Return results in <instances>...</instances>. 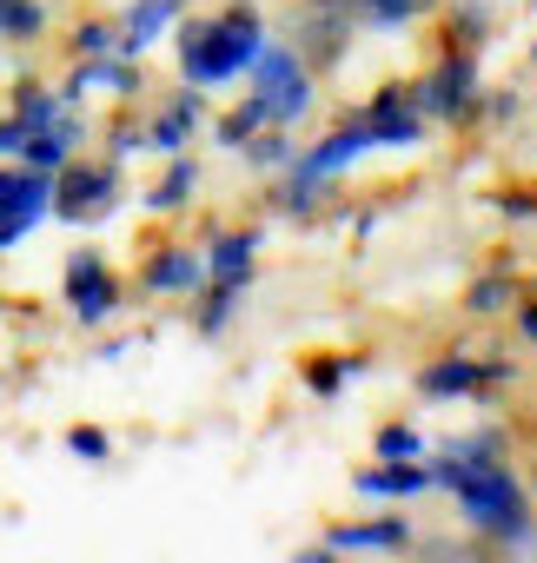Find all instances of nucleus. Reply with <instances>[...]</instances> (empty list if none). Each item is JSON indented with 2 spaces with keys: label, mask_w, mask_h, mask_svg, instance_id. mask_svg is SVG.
Listing matches in <instances>:
<instances>
[{
  "label": "nucleus",
  "mask_w": 537,
  "mask_h": 563,
  "mask_svg": "<svg viewBox=\"0 0 537 563\" xmlns=\"http://www.w3.org/2000/svg\"><path fill=\"white\" fill-rule=\"evenodd\" d=\"M113 206V173L107 166H67L54 186V212L61 219H100Z\"/></svg>",
  "instance_id": "nucleus-6"
},
{
  "label": "nucleus",
  "mask_w": 537,
  "mask_h": 563,
  "mask_svg": "<svg viewBox=\"0 0 537 563\" xmlns=\"http://www.w3.org/2000/svg\"><path fill=\"white\" fill-rule=\"evenodd\" d=\"M365 146H372V133H365V120H352V126H339V133H332L319 153H306V166H299V173H306V179H319V173H339V166H346V159H359Z\"/></svg>",
  "instance_id": "nucleus-10"
},
{
  "label": "nucleus",
  "mask_w": 537,
  "mask_h": 563,
  "mask_svg": "<svg viewBox=\"0 0 537 563\" xmlns=\"http://www.w3.org/2000/svg\"><path fill=\"white\" fill-rule=\"evenodd\" d=\"M259 100H265V120H293V113H306V100H313V87H306V67H299V54H286V47H273L265 54L259 47Z\"/></svg>",
  "instance_id": "nucleus-3"
},
{
  "label": "nucleus",
  "mask_w": 537,
  "mask_h": 563,
  "mask_svg": "<svg viewBox=\"0 0 537 563\" xmlns=\"http://www.w3.org/2000/svg\"><path fill=\"white\" fill-rule=\"evenodd\" d=\"M405 543H412V530L398 517L392 523H346L326 537V550H405Z\"/></svg>",
  "instance_id": "nucleus-12"
},
{
  "label": "nucleus",
  "mask_w": 537,
  "mask_h": 563,
  "mask_svg": "<svg viewBox=\"0 0 537 563\" xmlns=\"http://www.w3.org/2000/svg\"><path fill=\"white\" fill-rule=\"evenodd\" d=\"M425 107H438V113H464L471 107V60H451V67H438L431 80H425V93H418Z\"/></svg>",
  "instance_id": "nucleus-11"
},
{
  "label": "nucleus",
  "mask_w": 537,
  "mask_h": 563,
  "mask_svg": "<svg viewBox=\"0 0 537 563\" xmlns=\"http://www.w3.org/2000/svg\"><path fill=\"white\" fill-rule=\"evenodd\" d=\"M179 8H186V0H133V14H127V34H120V47H127V54H140V47H146V41H153V34H160V27H166Z\"/></svg>",
  "instance_id": "nucleus-14"
},
{
  "label": "nucleus",
  "mask_w": 537,
  "mask_h": 563,
  "mask_svg": "<svg viewBox=\"0 0 537 563\" xmlns=\"http://www.w3.org/2000/svg\"><path fill=\"white\" fill-rule=\"evenodd\" d=\"M524 332H530V339H537V306H524Z\"/></svg>",
  "instance_id": "nucleus-28"
},
{
  "label": "nucleus",
  "mask_w": 537,
  "mask_h": 563,
  "mask_svg": "<svg viewBox=\"0 0 537 563\" xmlns=\"http://www.w3.org/2000/svg\"><path fill=\"white\" fill-rule=\"evenodd\" d=\"M352 8L365 21H418V14H431V0H352Z\"/></svg>",
  "instance_id": "nucleus-20"
},
{
  "label": "nucleus",
  "mask_w": 537,
  "mask_h": 563,
  "mask_svg": "<svg viewBox=\"0 0 537 563\" xmlns=\"http://www.w3.org/2000/svg\"><path fill=\"white\" fill-rule=\"evenodd\" d=\"M319 8H332V0H319Z\"/></svg>",
  "instance_id": "nucleus-29"
},
{
  "label": "nucleus",
  "mask_w": 537,
  "mask_h": 563,
  "mask_svg": "<svg viewBox=\"0 0 537 563\" xmlns=\"http://www.w3.org/2000/svg\"><path fill=\"white\" fill-rule=\"evenodd\" d=\"M346 372H359V358H339V365H313V372H306V385H313V391H332Z\"/></svg>",
  "instance_id": "nucleus-24"
},
{
  "label": "nucleus",
  "mask_w": 537,
  "mask_h": 563,
  "mask_svg": "<svg viewBox=\"0 0 537 563\" xmlns=\"http://www.w3.org/2000/svg\"><path fill=\"white\" fill-rule=\"evenodd\" d=\"M259 60V14L252 8H232L226 21H193L179 27V67L193 87H212V80H232Z\"/></svg>",
  "instance_id": "nucleus-2"
},
{
  "label": "nucleus",
  "mask_w": 537,
  "mask_h": 563,
  "mask_svg": "<svg viewBox=\"0 0 537 563\" xmlns=\"http://www.w3.org/2000/svg\"><path fill=\"white\" fill-rule=\"evenodd\" d=\"M252 232H226V239H212V258H206V272H212V286H245L252 278Z\"/></svg>",
  "instance_id": "nucleus-9"
},
{
  "label": "nucleus",
  "mask_w": 537,
  "mask_h": 563,
  "mask_svg": "<svg viewBox=\"0 0 537 563\" xmlns=\"http://www.w3.org/2000/svg\"><path fill=\"white\" fill-rule=\"evenodd\" d=\"M193 120H199V100H193V93H186V100H173V107L160 113V126H153V146H166V153H173V146H186Z\"/></svg>",
  "instance_id": "nucleus-18"
},
{
  "label": "nucleus",
  "mask_w": 537,
  "mask_h": 563,
  "mask_svg": "<svg viewBox=\"0 0 537 563\" xmlns=\"http://www.w3.org/2000/svg\"><path fill=\"white\" fill-rule=\"evenodd\" d=\"M193 186H199V166H193V159H173V173L160 179V192H153V206H179V199H186Z\"/></svg>",
  "instance_id": "nucleus-21"
},
{
  "label": "nucleus",
  "mask_w": 537,
  "mask_h": 563,
  "mask_svg": "<svg viewBox=\"0 0 537 563\" xmlns=\"http://www.w3.org/2000/svg\"><path fill=\"white\" fill-rule=\"evenodd\" d=\"M74 47H80V54H107V47H113V27H100V21H94V27H80V41H74Z\"/></svg>",
  "instance_id": "nucleus-26"
},
{
  "label": "nucleus",
  "mask_w": 537,
  "mask_h": 563,
  "mask_svg": "<svg viewBox=\"0 0 537 563\" xmlns=\"http://www.w3.org/2000/svg\"><path fill=\"white\" fill-rule=\"evenodd\" d=\"M199 278H206V265L193 252H160L146 265V286H199Z\"/></svg>",
  "instance_id": "nucleus-17"
},
{
  "label": "nucleus",
  "mask_w": 537,
  "mask_h": 563,
  "mask_svg": "<svg viewBox=\"0 0 537 563\" xmlns=\"http://www.w3.org/2000/svg\"><path fill=\"white\" fill-rule=\"evenodd\" d=\"M359 120H365L372 146H412V140H418V113L405 107V87H385V93H379Z\"/></svg>",
  "instance_id": "nucleus-7"
},
{
  "label": "nucleus",
  "mask_w": 537,
  "mask_h": 563,
  "mask_svg": "<svg viewBox=\"0 0 537 563\" xmlns=\"http://www.w3.org/2000/svg\"><path fill=\"white\" fill-rule=\"evenodd\" d=\"M67 444H74L80 457H94V464L107 457V431H94V424H74V431H67Z\"/></svg>",
  "instance_id": "nucleus-23"
},
{
  "label": "nucleus",
  "mask_w": 537,
  "mask_h": 563,
  "mask_svg": "<svg viewBox=\"0 0 537 563\" xmlns=\"http://www.w3.org/2000/svg\"><path fill=\"white\" fill-rule=\"evenodd\" d=\"M28 133H34V126H28L21 113H14V120H0V153H21V146H28Z\"/></svg>",
  "instance_id": "nucleus-25"
},
{
  "label": "nucleus",
  "mask_w": 537,
  "mask_h": 563,
  "mask_svg": "<svg viewBox=\"0 0 537 563\" xmlns=\"http://www.w3.org/2000/svg\"><path fill=\"white\" fill-rule=\"evenodd\" d=\"M41 34H47L41 0H0V41H41Z\"/></svg>",
  "instance_id": "nucleus-16"
},
{
  "label": "nucleus",
  "mask_w": 537,
  "mask_h": 563,
  "mask_svg": "<svg viewBox=\"0 0 537 563\" xmlns=\"http://www.w3.org/2000/svg\"><path fill=\"white\" fill-rule=\"evenodd\" d=\"M471 306H478V312H497V306H504V278H484V286L471 292Z\"/></svg>",
  "instance_id": "nucleus-27"
},
{
  "label": "nucleus",
  "mask_w": 537,
  "mask_h": 563,
  "mask_svg": "<svg viewBox=\"0 0 537 563\" xmlns=\"http://www.w3.org/2000/svg\"><path fill=\"white\" fill-rule=\"evenodd\" d=\"M491 444H445V464L438 477L458 490V510L484 530V537H530V510H524V490L511 477V464L484 457Z\"/></svg>",
  "instance_id": "nucleus-1"
},
{
  "label": "nucleus",
  "mask_w": 537,
  "mask_h": 563,
  "mask_svg": "<svg viewBox=\"0 0 537 563\" xmlns=\"http://www.w3.org/2000/svg\"><path fill=\"white\" fill-rule=\"evenodd\" d=\"M425 484H431V471H418L412 457H392L385 471H365V477H359L365 497H405V490H425Z\"/></svg>",
  "instance_id": "nucleus-15"
},
{
  "label": "nucleus",
  "mask_w": 537,
  "mask_h": 563,
  "mask_svg": "<svg viewBox=\"0 0 537 563\" xmlns=\"http://www.w3.org/2000/svg\"><path fill=\"white\" fill-rule=\"evenodd\" d=\"M259 120H265V100H259V93H252V100H245V107H239V113H226V120H219V140H226V146H245V140H252V126H259Z\"/></svg>",
  "instance_id": "nucleus-19"
},
{
  "label": "nucleus",
  "mask_w": 537,
  "mask_h": 563,
  "mask_svg": "<svg viewBox=\"0 0 537 563\" xmlns=\"http://www.w3.org/2000/svg\"><path fill=\"white\" fill-rule=\"evenodd\" d=\"M504 365H471V358H445V365H425V391L431 398H451V391H478V385H497Z\"/></svg>",
  "instance_id": "nucleus-8"
},
{
  "label": "nucleus",
  "mask_w": 537,
  "mask_h": 563,
  "mask_svg": "<svg viewBox=\"0 0 537 563\" xmlns=\"http://www.w3.org/2000/svg\"><path fill=\"white\" fill-rule=\"evenodd\" d=\"M47 206H54V179L47 173H34V166L0 173V245H14Z\"/></svg>",
  "instance_id": "nucleus-4"
},
{
  "label": "nucleus",
  "mask_w": 537,
  "mask_h": 563,
  "mask_svg": "<svg viewBox=\"0 0 537 563\" xmlns=\"http://www.w3.org/2000/svg\"><path fill=\"white\" fill-rule=\"evenodd\" d=\"M67 299H74V312H80L87 325L113 312L120 286H113V272H107V258H100V252H74V258H67Z\"/></svg>",
  "instance_id": "nucleus-5"
},
{
  "label": "nucleus",
  "mask_w": 537,
  "mask_h": 563,
  "mask_svg": "<svg viewBox=\"0 0 537 563\" xmlns=\"http://www.w3.org/2000/svg\"><path fill=\"white\" fill-rule=\"evenodd\" d=\"M346 27H352V8H346V14H319V21L299 34L306 60H313V67H332V60L346 54Z\"/></svg>",
  "instance_id": "nucleus-13"
},
{
  "label": "nucleus",
  "mask_w": 537,
  "mask_h": 563,
  "mask_svg": "<svg viewBox=\"0 0 537 563\" xmlns=\"http://www.w3.org/2000/svg\"><path fill=\"white\" fill-rule=\"evenodd\" d=\"M379 457H418V431L385 424V431H379Z\"/></svg>",
  "instance_id": "nucleus-22"
}]
</instances>
